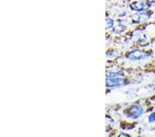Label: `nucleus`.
Instances as JSON below:
<instances>
[{"label": "nucleus", "mask_w": 155, "mask_h": 137, "mask_svg": "<svg viewBox=\"0 0 155 137\" xmlns=\"http://www.w3.org/2000/svg\"><path fill=\"white\" fill-rule=\"evenodd\" d=\"M119 137H121V136H130V135H129V134H127L121 133V134H119Z\"/></svg>", "instance_id": "obj_10"}, {"label": "nucleus", "mask_w": 155, "mask_h": 137, "mask_svg": "<svg viewBox=\"0 0 155 137\" xmlns=\"http://www.w3.org/2000/svg\"><path fill=\"white\" fill-rule=\"evenodd\" d=\"M130 8L132 11L137 12H145L150 8V4L148 2H145L143 1L134 2L130 5Z\"/></svg>", "instance_id": "obj_4"}, {"label": "nucleus", "mask_w": 155, "mask_h": 137, "mask_svg": "<svg viewBox=\"0 0 155 137\" xmlns=\"http://www.w3.org/2000/svg\"><path fill=\"white\" fill-rule=\"evenodd\" d=\"M124 73L121 71H109L106 73V78H116V77L124 76Z\"/></svg>", "instance_id": "obj_6"}, {"label": "nucleus", "mask_w": 155, "mask_h": 137, "mask_svg": "<svg viewBox=\"0 0 155 137\" xmlns=\"http://www.w3.org/2000/svg\"><path fill=\"white\" fill-rule=\"evenodd\" d=\"M106 29H110L114 27V21L112 19L110 18V17H106Z\"/></svg>", "instance_id": "obj_8"}, {"label": "nucleus", "mask_w": 155, "mask_h": 137, "mask_svg": "<svg viewBox=\"0 0 155 137\" xmlns=\"http://www.w3.org/2000/svg\"><path fill=\"white\" fill-rule=\"evenodd\" d=\"M150 54L148 52L142 49H134L128 52L126 54V58L132 61H139L148 58Z\"/></svg>", "instance_id": "obj_2"}, {"label": "nucleus", "mask_w": 155, "mask_h": 137, "mask_svg": "<svg viewBox=\"0 0 155 137\" xmlns=\"http://www.w3.org/2000/svg\"><path fill=\"white\" fill-rule=\"evenodd\" d=\"M128 82L127 80L123 77H116V78H106V85L108 88H114V87H121L126 86Z\"/></svg>", "instance_id": "obj_3"}, {"label": "nucleus", "mask_w": 155, "mask_h": 137, "mask_svg": "<svg viewBox=\"0 0 155 137\" xmlns=\"http://www.w3.org/2000/svg\"><path fill=\"white\" fill-rule=\"evenodd\" d=\"M148 121L149 123H154L155 122V111L152 112L151 114H150L148 116Z\"/></svg>", "instance_id": "obj_9"}, {"label": "nucleus", "mask_w": 155, "mask_h": 137, "mask_svg": "<svg viewBox=\"0 0 155 137\" xmlns=\"http://www.w3.org/2000/svg\"><path fill=\"white\" fill-rule=\"evenodd\" d=\"M144 112L143 107L140 104H134L133 105L127 108L124 111L126 117L132 119H137L141 117Z\"/></svg>", "instance_id": "obj_1"}, {"label": "nucleus", "mask_w": 155, "mask_h": 137, "mask_svg": "<svg viewBox=\"0 0 155 137\" xmlns=\"http://www.w3.org/2000/svg\"><path fill=\"white\" fill-rule=\"evenodd\" d=\"M149 4H155V0H147Z\"/></svg>", "instance_id": "obj_11"}, {"label": "nucleus", "mask_w": 155, "mask_h": 137, "mask_svg": "<svg viewBox=\"0 0 155 137\" xmlns=\"http://www.w3.org/2000/svg\"><path fill=\"white\" fill-rule=\"evenodd\" d=\"M113 31L115 33H121L122 32H124L125 30H126V27L125 26V25L124 24H118L117 25V26H114L113 28Z\"/></svg>", "instance_id": "obj_7"}, {"label": "nucleus", "mask_w": 155, "mask_h": 137, "mask_svg": "<svg viewBox=\"0 0 155 137\" xmlns=\"http://www.w3.org/2000/svg\"><path fill=\"white\" fill-rule=\"evenodd\" d=\"M150 15H148L145 12H140L139 13H137L134 15L132 16V22L133 24H139L141 23V22L146 21L148 19Z\"/></svg>", "instance_id": "obj_5"}]
</instances>
